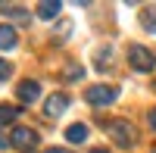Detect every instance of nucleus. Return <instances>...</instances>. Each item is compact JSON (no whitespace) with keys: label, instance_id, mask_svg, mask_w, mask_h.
<instances>
[{"label":"nucleus","instance_id":"obj_1","mask_svg":"<svg viewBox=\"0 0 156 153\" xmlns=\"http://www.w3.org/2000/svg\"><path fill=\"white\" fill-rule=\"evenodd\" d=\"M103 128H106V134H109V141H115L119 147H137V141H140V134H137V128L128 119H109V122H103Z\"/></svg>","mask_w":156,"mask_h":153},{"label":"nucleus","instance_id":"obj_2","mask_svg":"<svg viewBox=\"0 0 156 153\" xmlns=\"http://www.w3.org/2000/svg\"><path fill=\"white\" fill-rule=\"evenodd\" d=\"M128 66L137 69V72H153L156 69V53L147 50L144 44H131L128 47Z\"/></svg>","mask_w":156,"mask_h":153},{"label":"nucleus","instance_id":"obj_3","mask_svg":"<svg viewBox=\"0 0 156 153\" xmlns=\"http://www.w3.org/2000/svg\"><path fill=\"white\" fill-rule=\"evenodd\" d=\"M84 97H87L90 106H109V103H115L119 91H115V87H109V84H94V87H87Z\"/></svg>","mask_w":156,"mask_h":153},{"label":"nucleus","instance_id":"obj_4","mask_svg":"<svg viewBox=\"0 0 156 153\" xmlns=\"http://www.w3.org/2000/svg\"><path fill=\"white\" fill-rule=\"evenodd\" d=\"M19 100H22V103H37V97H41V84H37V81H31V78H25V81H19Z\"/></svg>","mask_w":156,"mask_h":153},{"label":"nucleus","instance_id":"obj_5","mask_svg":"<svg viewBox=\"0 0 156 153\" xmlns=\"http://www.w3.org/2000/svg\"><path fill=\"white\" fill-rule=\"evenodd\" d=\"M66 106H69V97H66V94H53V97H47L44 112H47L50 119H56V116H62V112H66Z\"/></svg>","mask_w":156,"mask_h":153},{"label":"nucleus","instance_id":"obj_6","mask_svg":"<svg viewBox=\"0 0 156 153\" xmlns=\"http://www.w3.org/2000/svg\"><path fill=\"white\" fill-rule=\"evenodd\" d=\"M9 141L16 144V147H34L37 144V131L34 128H16L9 134Z\"/></svg>","mask_w":156,"mask_h":153},{"label":"nucleus","instance_id":"obj_7","mask_svg":"<svg viewBox=\"0 0 156 153\" xmlns=\"http://www.w3.org/2000/svg\"><path fill=\"white\" fill-rule=\"evenodd\" d=\"M66 141H69V144H84V141H87V125H81V122H78V125H69V128H66Z\"/></svg>","mask_w":156,"mask_h":153},{"label":"nucleus","instance_id":"obj_8","mask_svg":"<svg viewBox=\"0 0 156 153\" xmlns=\"http://www.w3.org/2000/svg\"><path fill=\"white\" fill-rule=\"evenodd\" d=\"M12 47H16V28L0 25V50H12Z\"/></svg>","mask_w":156,"mask_h":153},{"label":"nucleus","instance_id":"obj_9","mask_svg":"<svg viewBox=\"0 0 156 153\" xmlns=\"http://www.w3.org/2000/svg\"><path fill=\"white\" fill-rule=\"evenodd\" d=\"M59 3H56V0H53V3H50V0H44V3H37V16H41V19H56L59 16Z\"/></svg>","mask_w":156,"mask_h":153},{"label":"nucleus","instance_id":"obj_10","mask_svg":"<svg viewBox=\"0 0 156 153\" xmlns=\"http://www.w3.org/2000/svg\"><path fill=\"white\" fill-rule=\"evenodd\" d=\"M0 12H6V16H12V19H28V9L16 6V3H0Z\"/></svg>","mask_w":156,"mask_h":153},{"label":"nucleus","instance_id":"obj_11","mask_svg":"<svg viewBox=\"0 0 156 153\" xmlns=\"http://www.w3.org/2000/svg\"><path fill=\"white\" fill-rule=\"evenodd\" d=\"M81 75H84L81 66H69V69H62V78H66V81H75V78H81Z\"/></svg>","mask_w":156,"mask_h":153},{"label":"nucleus","instance_id":"obj_12","mask_svg":"<svg viewBox=\"0 0 156 153\" xmlns=\"http://www.w3.org/2000/svg\"><path fill=\"white\" fill-rule=\"evenodd\" d=\"M140 22H144V28H147V31L156 34V12H144V16H140Z\"/></svg>","mask_w":156,"mask_h":153},{"label":"nucleus","instance_id":"obj_13","mask_svg":"<svg viewBox=\"0 0 156 153\" xmlns=\"http://www.w3.org/2000/svg\"><path fill=\"white\" fill-rule=\"evenodd\" d=\"M12 75V62H6V59H0V81H6Z\"/></svg>","mask_w":156,"mask_h":153},{"label":"nucleus","instance_id":"obj_14","mask_svg":"<svg viewBox=\"0 0 156 153\" xmlns=\"http://www.w3.org/2000/svg\"><path fill=\"white\" fill-rule=\"evenodd\" d=\"M69 31H72V22H69V19H62V22H59V28H56V37H66Z\"/></svg>","mask_w":156,"mask_h":153},{"label":"nucleus","instance_id":"obj_15","mask_svg":"<svg viewBox=\"0 0 156 153\" xmlns=\"http://www.w3.org/2000/svg\"><path fill=\"white\" fill-rule=\"evenodd\" d=\"M147 122H150V128L156 131V109H150V116H147Z\"/></svg>","mask_w":156,"mask_h":153},{"label":"nucleus","instance_id":"obj_16","mask_svg":"<svg viewBox=\"0 0 156 153\" xmlns=\"http://www.w3.org/2000/svg\"><path fill=\"white\" fill-rule=\"evenodd\" d=\"M47 153H69V150H62V147H50Z\"/></svg>","mask_w":156,"mask_h":153},{"label":"nucleus","instance_id":"obj_17","mask_svg":"<svg viewBox=\"0 0 156 153\" xmlns=\"http://www.w3.org/2000/svg\"><path fill=\"white\" fill-rule=\"evenodd\" d=\"M90 153H109V150H103V147H97V150H90Z\"/></svg>","mask_w":156,"mask_h":153},{"label":"nucleus","instance_id":"obj_18","mask_svg":"<svg viewBox=\"0 0 156 153\" xmlns=\"http://www.w3.org/2000/svg\"><path fill=\"white\" fill-rule=\"evenodd\" d=\"M153 91H156V81H153Z\"/></svg>","mask_w":156,"mask_h":153},{"label":"nucleus","instance_id":"obj_19","mask_svg":"<svg viewBox=\"0 0 156 153\" xmlns=\"http://www.w3.org/2000/svg\"><path fill=\"white\" fill-rule=\"evenodd\" d=\"M153 153H156V150H153Z\"/></svg>","mask_w":156,"mask_h":153}]
</instances>
